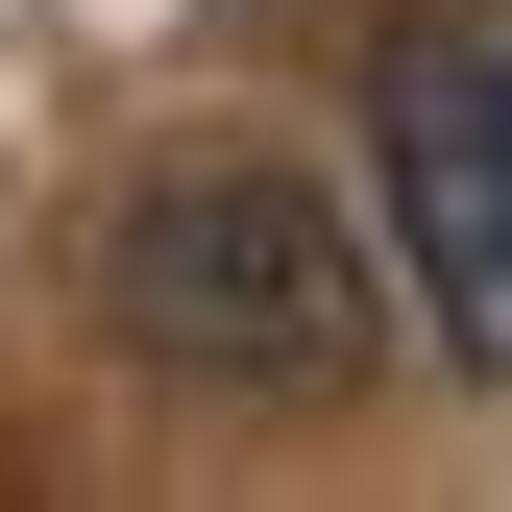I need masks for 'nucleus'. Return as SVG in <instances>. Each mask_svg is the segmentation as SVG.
Listing matches in <instances>:
<instances>
[{
	"mask_svg": "<svg viewBox=\"0 0 512 512\" xmlns=\"http://www.w3.org/2000/svg\"><path fill=\"white\" fill-rule=\"evenodd\" d=\"M98 317H122V366H171V391H220V415H317V391H366V342H391L366 220L317 196V171H269V147L147 171V196L98 220Z\"/></svg>",
	"mask_w": 512,
	"mask_h": 512,
	"instance_id": "nucleus-1",
	"label": "nucleus"
},
{
	"mask_svg": "<svg viewBox=\"0 0 512 512\" xmlns=\"http://www.w3.org/2000/svg\"><path fill=\"white\" fill-rule=\"evenodd\" d=\"M391 244H415L439 342H464V366H512V49L391 74Z\"/></svg>",
	"mask_w": 512,
	"mask_h": 512,
	"instance_id": "nucleus-2",
	"label": "nucleus"
}]
</instances>
